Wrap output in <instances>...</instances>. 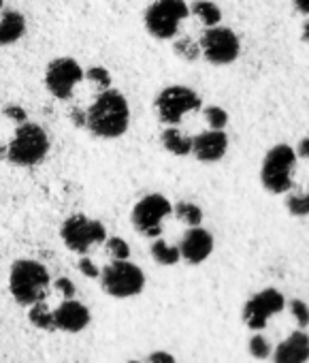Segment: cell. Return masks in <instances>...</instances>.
<instances>
[{
	"label": "cell",
	"mask_w": 309,
	"mask_h": 363,
	"mask_svg": "<svg viewBox=\"0 0 309 363\" xmlns=\"http://www.w3.org/2000/svg\"><path fill=\"white\" fill-rule=\"evenodd\" d=\"M130 126V105L126 96L107 88L96 94L92 105L86 109V130L98 139H117Z\"/></svg>",
	"instance_id": "cell-1"
},
{
	"label": "cell",
	"mask_w": 309,
	"mask_h": 363,
	"mask_svg": "<svg viewBox=\"0 0 309 363\" xmlns=\"http://www.w3.org/2000/svg\"><path fill=\"white\" fill-rule=\"evenodd\" d=\"M52 150V141L47 130L37 122H22L16 126L11 141L7 143V162L13 167L30 169L41 164Z\"/></svg>",
	"instance_id": "cell-2"
},
{
	"label": "cell",
	"mask_w": 309,
	"mask_h": 363,
	"mask_svg": "<svg viewBox=\"0 0 309 363\" xmlns=\"http://www.w3.org/2000/svg\"><path fill=\"white\" fill-rule=\"evenodd\" d=\"M52 278L43 263L35 259H18L9 272V291L20 306H35L43 301L49 291Z\"/></svg>",
	"instance_id": "cell-3"
},
{
	"label": "cell",
	"mask_w": 309,
	"mask_h": 363,
	"mask_svg": "<svg viewBox=\"0 0 309 363\" xmlns=\"http://www.w3.org/2000/svg\"><path fill=\"white\" fill-rule=\"evenodd\" d=\"M190 16L186 0H153L143 13V26L149 37L158 41H171L177 37L184 20Z\"/></svg>",
	"instance_id": "cell-4"
},
{
	"label": "cell",
	"mask_w": 309,
	"mask_h": 363,
	"mask_svg": "<svg viewBox=\"0 0 309 363\" xmlns=\"http://www.w3.org/2000/svg\"><path fill=\"white\" fill-rule=\"evenodd\" d=\"M296 164V152L286 145H273L260 167V182L271 195H284L292 189V171Z\"/></svg>",
	"instance_id": "cell-5"
},
{
	"label": "cell",
	"mask_w": 309,
	"mask_h": 363,
	"mask_svg": "<svg viewBox=\"0 0 309 363\" xmlns=\"http://www.w3.org/2000/svg\"><path fill=\"white\" fill-rule=\"evenodd\" d=\"M203 107V99L188 86H167L153 99V109L163 124L177 126L188 113Z\"/></svg>",
	"instance_id": "cell-6"
},
{
	"label": "cell",
	"mask_w": 309,
	"mask_h": 363,
	"mask_svg": "<svg viewBox=\"0 0 309 363\" xmlns=\"http://www.w3.org/2000/svg\"><path fill=\"white\" fill-rule=\"evenodd\" d=\"M100 286L115 299L136 297L145 289V274L132 261H111L100 269Z\"/></svg>",
	"instance_id": "cell-7"
},
{
	"label": "cell",
	"mask_w": 309,
	"mask_h": 363,
	"mask_svg": "<svg viewBox=\"0 0 309 363\" xmlns=\"http://www.w3.org/2000/svg\"><path fill=\"white\" fill-rule=\"evenodd\" d=\"M171 214H173V203L161 193H151L134 203L130 212V220L136 233L156 240L163 233V223Z\"/></svg>",
	"instance_id": "cell-8"
},
{
	"label": "cell",
	"mask_w": 309,
	"mask_h": 363,
	"mask_svg": "<svg viewBox=\"0 0 309 363\" xmlns=\"http://www.w3.org/2000/svg\"><path fill=\"white\" fill-rule=\"evenodd\" d=\"M83 79H86V69L71 56L54 58L45 67V75H43L45 90L56 101H71L73 94H75V88Z\"/></svg>",
	"instance_id": "cell-9"
},
{
	"label": "cell",
	"mask_w": 309,
	"mask_h": 363,
	"mask_svg": "<svg viewBox=\"0 0 309 363\" xmlns=\"http://www.w3.org/2000/svg\"><path fill=\"white\" fill-rule=\"evenodd\" d=\"M60 238L64 246L75 255H88L92 246L105 244L107 229L100 220L88 218L83 214L69 216L60 227Z\"/></svg>",
	"instance_id": "cell-10"
},
{
	"label": "cell",
	"mask_w": 309,
	"mask_h": 363,
	"mask_svg": "<svg viewBox=\"0 0 309 363\" xmlns=\"http://www.w3.org/2000/svg\"><path fill=\"white\" fill-rule=\"evenodd\" d=\"M199 45H201V56L209 65H216V67L233 65L239 58V52H241L239 37L231 28L220 26V24L211 26V28H205L201 39H199Z\"/></svg>",
	"instance_id": "cell-11"
},
{
	"label": "cell",
	"mask_w": 309,
	"mask_h": 363,
	"mask_svg": "<svg viewBox=\"0 0 309 363\" xmlns=\"http://www.w3.org/2000/svg\"><path fill=\"white\" fill-rule=\"evenodd\" d=\"M286 308V297L277 289H262L254 293L243 306V323L252 331H262L269 320Z\"/></svg>",
	"instance_id": "cell-12"
},
{
	"label": "cell",
	"mask_w": 309,
	"mask_h": 363,
	"mask_svg": "<svg viewBox=\"0 0 309 363\" xmlns=\"http://www.w3.org/2000/svg\"><path fill=\"white\" fill-rule=\"evenodd\" d=\"M180 252L186 263L201 265L214 252V235L203 227H188V231L180 242Z\"/></svg>",
	"instance_id": "cell-13"
},
{
	"label": "cell",
	"mask_w": 309,
	"mask_h": 363,
	"mask_svg": "<svg viewBox=\"0 0 309 363\" xmlns=\"http://www.w3.org/2000/svg\"><path fill=\"white\" fill-rule=\"evenodd\" d=\"M228 150V135L224 130H203L192 137V156L201 162H218Z\"/></svg>",
	"instance_id": "cell-14"
},
{
	"label": "cell",
	"mask_w": 309,
	"mask_h": 363,
	"mask_svg": "<svg viewBox=\"0 0 309 363\" xmlns=\"http://www.w3.org/2000/svg\"><path fill=\"white\" fill-rule=\"evenodd\" d=\"M90 310L75 299H64L56 310H54V320L56 329L66 331V333H79L90 325Z\"/></svg>",
	"instance_id": "cell-15"
},
{
	"label": "cell",
	"mask_w": 309,
	"mask_h": 363,
	"mask_svg": "<svg viewBox=\"0 0 309 363\" xmlns=\"http://www.w3.org/2000/svg\"><path fill=\"white\" fill-rule=\"evenodd\" d=\"M273 363H307L309 361V335L305 329L292 331L273 350Z\"/></svg>",
	"instance_id": "cell-16"
},
{
	"label": "cell",
	"mask_w": 309,
	"mask_h": 363,
	"mask_svg": "<svg viewBox=\"0 0 309 363\" xmlns=\"http://www.w3.org/2000/svg\"><path fill=\"white\" fill-rule=\"evenodd\" d=\"M28 30L26 18L16 9H3L0 11V48H9L24 39Z\"/></svg>",
	"instance_id": "cell-17"
},
{
	"label": "cell",
	"mask_w": 309,
	"mask_h": 363,
	"mask_svg": "<svg viewBox=\"0 0 309 363\" xmlns=\"http://www.w3.org/2000/svg\"><path fill=\"white\" fill-rule=\"evenodd\" d=\"M161 143L173 156H190L192 154V137L182 133L177 126H167L161 135Z\"/></svg>",
	"instance_id": "cell-18"
},
{
	"label": "cell",
	"mask_w": 309,
	"mask_h": 363,
	"mask_svg": "<svg viewBox=\"0 0 309 363\" xmlns=\"http://www.w3.org/2000/svg\"><path fill=\"white\" fill-rule=\"evenodd\" d=\"M190 16H194L205 28L218 26L222 22V11L211 0H194L190 5Z\"/></svg>",
	"instance_id": "cell-19"
},
{
	"label": "cell",
	"mask_w": 309,
	"mask_h": 363,
	"mask_svg": "<svg viewBox=\"0 0 309 363\" xmlns=\"http://www.w3.org/2000/svg\"><path fill=\"white\" fill-rule=\"evenodd\" d=\"M149 252H151V259H153V261H156L158 265H165V267L177 265V263L182 261L180 246H173V244H169V242H165V240H161V238L153 240Z\"/></svg>",
	"instance_id": "cell-20"
},
{
	"label": "cell",
	"mask_w": 309,
	"mask_h": 363,
	"mask_svg": "<svg viewBox=\"0 0 309 363\" xmlns=\"http://www.w3.org/2000/svg\"><path fill=\"white\" fill-rule=\"evenodd\" d=\"M28 320L41 329V331H56V320H54V310L47 308L45 299L43 301H37L35 306H30L28 310Z\"/></svg>",
	"instance_id": "cell-21"
},
{
	"label": "cell",
	"mask_w": 309,
	"mask_h": 363,
	"mask_svg": "<svg viewBox=\"0 0 309 363\" xmlns=\"http://www.w3.org/2000/svg\"><path fill=\"white\" fill-rule=\"evenodd\" d=\"M173 214L177 216V220H182L188 227L203 225V210L192 201H180L177 206H173Z\"/></svg>",
	"instance_id": "cell-22"
},
{
	"label": "cell",
	"mask_w": 309,
	"mask_h": 363,
	"mask_svg": "<svg viewBox=\"0 0 309 363\" xmlns=\"http://www.w3.org/2000/svg\"><path fill=\"white\" fill-rule=\"evenodd\" d=\"M173 52L184 58L186 62H194L201 58V45L199 41H194L192 37H180L175 43H173Z\"/></svg>",
	"instance_id": "cell-23"
},
{
	"label": "cell",
	"mask_w": 309,
	"mask_h": 363,
	"mask_svg": "<svg viewBox=\"0 0 309 363\" xmlns=\"http://www.w3.org/2000/svg\"><path fill=\"white\" fill-rule=\"evenodd\" d=\"M286 208H288L290 216H296V218L309 216V193H292V195H288Z\"/></svg>",
	"instance_id": "cell-24"
},
{
	"label": "cell",
	"mask_w": 309,
	"mask_h": 363,
	"mask_svg": "<svg viewBox=\"0 0 309 363\" xmlns=\"http://www.w3.org/2000/svg\"><path fill=\"white\" fill-rule=\"evenodd\" d=\"M105 250L113 261H126L130 259V246L124 238H107L105 240Z\"/></svg>",
	"instance_id": "cell-25"
},
{
	"label": "cell",
	"mask_w": 309,
	"mask_h": 363,
	"mask_svg": "<svg viewBox=\"0 0 309 363\" xmlns=\"http://www.w3.org/2000/svg\"><path fill=\"white\" fill-rule=\"evenodd\" d=\"M247 350H250V354H252L254 359H260V361H264V359H269V357L273 354L269 340H267L260 331H256V333L250 337V342H247Z\"/></svg>",
	"instance_id": "cell-26"
},
{
	"label": "cell",
	"mask_w": 309,
	"mask_h": 363,
	"mask_svg": "<svg viewBox=\"0 0 309 363\" xmlns=\"http://www.w3.org/2000/svg\"><path fill=\"white\" fill-rule=\"evenodd\" d=\"M203 116H205V122L209 124V128H216V130H224L226 124H228V113L224 107L220 105H209L203 109Z\"/></svg>",
	"instance_id": "cell-27"
},
{
	"label": "cell",
	"mask_w": 309,
	"mask_h": 363,
	"mask_svg": "<svg viewBox=\"0 0 309 363\" xmlns=\"http://www.w3.org/2000/svg\"><path fill=\"white\" fill-rule=\"evenodd\" d=\"M86 79L92 82V84L98 88V92L111 88V84H113L111 73H109L105 67H90V69H86Z\"/></svg>",
	"instance_id": "cell-28"
},
{
	"label": "cell",
	"mask_w": 309,
	"mask_h": 363,
	"mask_svg": "<svg viewBox=\"0 0 309 363\" xmlns=\"http://www.w3.org/2000/svg\"><path fill=\"white\" fill-rule=\"evenodd\" d=\"M290 314H292V318L296 320V325L301 329L309 327V306L303 299H292L290 301Z\"/></svg>",
	"instance_id": "cell-29"
},
{
	"label": "cell",
	"mask_w": 309,
	"mask_h": 363,
	"mask_svg": "<svg viewBox=\"0 0 309 363\" xmlns=\"http://www.w3.org/2000/svg\"><path fill=\"white\" fill-rule=\"evenodd\" d=\"M77 269L81 272V276H86V278H90V280L100 278V269H98L96 263H94L92 259H88L86 255H81V259H79V263H77Z\"/></svg>",
	"instance_id": "cell-30"
},
{
	"label": "cell",
	"mask_w": 309,
	"mask_h": 363,
	"mask_svg": "<svg viewBox=\"0 0 309 363\" xmlns=\"http://www.w3.org/2000/svg\"><path fill=\"white\" fill-rule=\"evenodd\" d=\"M3 116L9 118L11 122H16V126L28 120V113H26V109H24L22 105H7V107L3 109Z\"/></svg>",
	"instance_id": "cell-31"
},
{
	"label": "cell",
	"mask_w": 309,
	"mask_h": 363,
	"mask_svg": "<svg viewBox=\"0 0 309 363\" xmlns=\"http://www.w3.org/2000/svg\"><path fill=\"white\" fill-rule=\"evenodd\" d=\"M54 286H56V291H58V293H62V295H64V299H75L77 289H75V284H73V280H71V278H58V280L54 282Z\"/></svg>",
	"instance_id": "cell-32"
},
{
	"label": "cell",
	"mask_w": 309,
	"mask_h": 363,
	"mask_svg": "<svg viewBox=\"0 0 309 363\" xmlns=\"http://www.w3.org/2000/svg\"><path fill=\"white\" fill-rule=\"evenodd\" d=\"M147 363H177V361H175V357H173L171 352H167V350H153V352H149Z\"/></svg>",
	"instance_id": "cell-33"
},
{
	"label": "cell",
	"mask_w": 309,
	"mask_h": 363,
	"mask_svg": "<svg viewBox=\"0 0 309 363\" xmlns=\"http://www.w3.org/2000/svg\"><path fill=\"white\" fill-rule=\"evenodd\" d=\"M296 154H298L301 158H307V160H309V137L301 139V143H298V147H296Z\"/></svg>",
	"instance_id": "cell-34"
},
{
	"label": "cell",
	"mask_w": 309,
	"mask_h": 363,
	"mask_svg": "<svg viewBox=\"0 0 309 363\" xmlns=\"http://www.w3.org/2000/svg\"><path fill=\"white\" fill-rule=\"evenodd\" d=\"M296 11H301L303 16H309V0H292Z\"/></svg>",
	"instance_id": "cell-35"
},
{
	"label": "cell",
	"mask_w": 309,
	"mask_h": 363,
	"mask_svg": "<svg viewBox=\"0 0 309 363\" xmlns=\"http://www.w3.org/2000/svg\"><path fill=\"white\" fill-rule=\"evenodd\" d=\"M301 37H303V41H305V43L309 45V20H307L305 24H303V33H301Z\"/></svg>",
	"instance_id": "cell-36"
},
{
	"label": "cell",
	"mask_w": 309,
	"mask_h": 363,
	"mask_svg": "<svg viewBox=\"0 0 309 363\" xmlns=\"http://www.w3.org/2000/svg\"><path fill=\"white\" fill-rule=\"evenodd\" d=\"M3 160H7V143L5 145L0 143V162H3Z\"/></svg>",
	"instance_id": "cell-37"
},
{
	"label": "cell",
	"mask_w": 309,
	"mask_h": 363,
	"mask_svg": "<svg viewBox=\"0 0 309 363\" xmlns=\"http://www.w3.org/2000/svg\"><path fill=\"white\" fill-rule=\"evenodd\" d=\"M5 9V0H0V11H3Z\"/></svg>",
	"instance_id": "cell-38"
},
{
	"label": "cell",
	"mask_w": 309,
	"mask_h": 363,
	"mask_svg": "<svg viewBox=\"0 0 309 363\" xmlns=\"http://www.w3.org/2000/svg\"><path fill=\"white\" fill-rule=\"evenodd\" d=\"M128 363H141V361H128Z\"/></svg>",
	"instance_id": "cell-39"
}]
</instances>
